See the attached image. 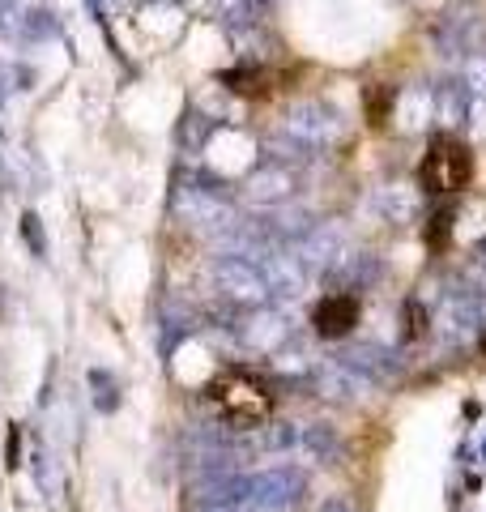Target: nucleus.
I'll return each instance as SVG.
<instances>
[{
  "instance_id": "nucleus-12",
  "label": "nucleus",
  "mask_w": 486,
  "mask_h": 512,
  "mask_svg": "<svg viewBox=\"0 0 486 512\" xmlns=\"http://www.w3.org/2000/svg\"><path fill=\"white\" fill-rule=\"evenodd\" d=\"M0 99H5V69H0ZM0 128H5V124H0Z\"/></svg>"
},
{
  "instance_id": "nucleus-9",
  "label": "nucleus",
  "mask_w": 486,
  "mask_h": 512,
  "mask_svg": "<svg viewBox=\"0 0 486 512\" xmlns=\"http://www.w3.org/2000/svg\"><path fill=\"white\" fill-rule=\"evenodd\" d=\"M22 235H26V244H30V252H35V256H43V252H47V244H43V222H39V214H22Z\"/></svg>"
},
{
  "instance_id": "nucleus-6",
  "label": "nucleus",
  "mask_w": 486,
  "mask_h": 512,
  "mask_svg": "<svg viewBox=\"0 0 486 512\" xmlns=\"http://www.w3.org/2000/svg\"><path fill=\"white\" fill-rule=\"evenodd\" d=\"M299 448H307V453H316V457H333L337 453V436L329 427H303V444Z\"/></svg>"
},
{
  "instance_id": "nucleus-13",
  "label": "nucleus",
  "mask_w": 486,
  "mask_h": 512,
  "mask_svg": "<svg viewBox=\"0 0 486 512\" xmlns=\"http://www.w3.org/2000/svg\"><path fill=\"white\" fill-rule=\"evenodd\" d=\"M201 512H243V508H201Z\"/></svg>"
},
{
  "instance_id": "nucleus-11",
  "label": "nucleus",
  "mask_w": 486,
  "mask_h": 512,
  "mask_svg": "<svg viewBox=\"0 0 486 512\" xmlns=\"http://www.w3.org/2000/svg\"><path fill=\"white\" fill-rule=\"evenodd\" d=\"M13 184H9V175H5V167H0V192H9Z\"/></svg>"
},
{
  "instance_id": "nucleus-3",
  "label": "nucleus",
  "mask_w": 486,
  "mask_h": 512,
  "mask_svg": "<svg viewBox=\"0 0 486 512\" xmlns=\"http://www.w3.org/2000/svg\"><path fill=\"white\" fill-rule=\"evenodd\" d=\"M359 325V299L354 295H329L316 308V333L320 338H346Z\"/></svg>"
},
{
  "instance_id": "nucleus-1",
  "label": "nucleus",
  "mask_w": 486,
  "mask_h": 512,
  "mask_svg": "<svg viewBox=\"0 0 486 512\" xmlns=\"http://www.w3.org/2000/svg\"><path fill=\"white\" fill-rule=\"evenodd\" d=\"M307 474L299 466H269L243 478V508L248 512H286L303 495Z\"/></svg>"
},
{
  "instance_id": "nucleus-5",
  "label": "nucleus",
  "mask_w": 486,
  "mask_h": 512,
  "mask_svg": "<svg viewBox=\"0 0 486 512\" xmlns=\"http://www.w3.org/2000/svg\"><path fill=\"white\" fill-rule=\"evenodd\" d=\"M303 444V427L299 423H269L265 436H261V448L265 453H290V448Z\"/></svg>"
},
{
  "instance_id": "nucleus-4",
  "label": "nucleus",
  "mask_w": 486,
  "mask_h": 512,
  "mask_svg": "<svg viewBox=\"0 0 486 512\" xmlns=\"http://www.w3.org/2000/svg\"><path fill=\"white\" fill-rule=\"evenodd\" d=\"M393 103H397V90L384 86V82H371L363 90V111H367V124L371 128H384L388 116H393Z\"/></svg>"
},
{
  "instance_id": "nucleus-7",
  "label": "nucleus",
  "mask_w": 486,
  "mask_h": 512,
  "mask_svg": "<svg viewBox=\"0 0 486 512\" xmlns=\"http://www.w3.org/2000/svg\"><path fill=\"white\" fill-rule=\"evenodd\" d=\"M22 35H26V39H47V35H56V13H47V9L26 13Z\"/></svg>"
},
{
  "instance_id": "nucleus-14",
  "label": "nucleus",
  "mask_w": 486,
  "mask_h": 512,
  "mask_svg": "<svg viewBox=\"0 0 486 512\" xmlns=\"http://www.w3.org/2000/svg\"><path fill=\"white\" fill-rule=\"evenodd\" d=\"M482 350H486V338H482Z\"/></svg>"
},
{
  "instance_id": "nucleus-10",
  "label": "nucleus",
  "mask_w": 486,
  "mask_h": 512,
  "mask_svg": "<svg viewBox=\"0 0 486 512\" xmlns=\"http://www.w3.org/2000/svg\"><path fill=\"white\" fill-rule=\"evenodd\" d=\"M320 512H354V508H350V504H346V500H329V504H324V508H320Z\"/></svg>"
},
{
  "instance_id": "nucleus-2",
  "label": "nucleus",
  "mask_w": 486,
  "mask_h": 512,
  "mask_svg": "<svg viewBox=\"0 0 486 512\" xmlns=\"http://www.w3.org/2000/svg\"><path fill=\"white\" fill-rule=\"evenodd\" d=\"M469 175H474V158L452 137L435 141L423 158V167H418V180H423L427 192H461L469 184Z\"/></svg>"
},
{
  "instance_id": "nucleus-8",
  "label": "nucleus",
  "mask_w": 486,
  "mask_h": 512,
  "mask_svg": "<svg viewBox=\"0 0 486 512\" xmlns=\"http://www.w3.org/2000/svg\"><path fill=\"white\" fill-rule=\"evenodd\" d=\"M231 90H239V94H265V77L261 73H252V69H243V73H226L222 77Z\"/></svg>"
}]
</instances>
